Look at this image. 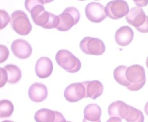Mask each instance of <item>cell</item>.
<instances>
[{"mask_svg": "<svg viewBox=\"0 0 148 122\" xmlns=\"http://www.w3.org/2000/svg\"><path fill=\"white\" fill-rule=\"evenodd\" d=\"M49 1L40 0H26V9L31 14L32 19L35 24L45 29L57 28L60 24V18L45 10L44 5Z\"/></svg>", "mask_w": 148, "mask_h": 122, "instance_id": "6da1fadb", "label": "cell"}, {"mask_svg": "<svg viewBox=\"0 0 148 122\" xmlns=\"http://www.w3.org/2000/svg\"><path fill=\"white\" fill-rule=\"evenodd\" d=\"M126 77L129 85L127 89L130 91H137L141 89L146 82L145 70L140 65H133L128 67Z\"/></svg>", "mask_w": 148, "mask_h": 122, "instance_id": "7a4b0ae2", "label": "cell"}, {"mask_svg": "<svg viewBox=\"0 0 148 122\" xmlns=\"http://www.w3.org/2000/svg\"><path fill=\"white\" fill-rule=\"evenodd\" d=\"M56 60L59 66L68 72H77L81 68L80 60L68 50H60L56 55Z\"/></svg>", "mask_w": 148, "mask_h": 122, "instance_id": "3957f363", "label": "cell"}, {"mask_svg": "<svg viewBox=\"0 0 148 122\" xmlns=\"http://www.w3.org/2000/svg\"><path fill=\"white\" fill-rule=\"evenodd\" d=\"M10 23L13 29L21 35H27L32 29L29 18L22 10H15L11 14Z\"/></svg>", "mask_w": 148, "mask_h": 122, "instance_id": "277c9868", "label": "cell"}, {"mask_svg": "<svg viewBox=\"0 0 148 122\" xmlns=\"http://www.w3.org/2000/svg\"><path fill=\"white\" fill-rule=\"evenodd\" d=\"M58 17L60 18V24L56 29L60 31H66L78 23L80 19V13L75 7H67Z\"/></svg>", "mask_w": 148, "mask_h": 122, "instance_id": "5b68a950", "label": "cell"}, {"mask_svg": "<svg viewBox=\"0 0 148 122\" xmlns=\"http://www.w3.org/2000/svg\"><path fill=\"white\" fill-rule=\"evenodd\" d=\"M81 50L86 55H101L105 52L106 46L101 40L86 37L80 43Z\"/></svg>", "mask_w": 148, "mask_h": 122, "instance_id": "8992f818", "label": "cell"}, {"mask_svg": "<svg viewBox=\"0 0 148 122\" xmlns=\"http://www.w3.org/2000/svg\"><path fill=\"white\" fill-rule=\"evenodd\" d=\"M129 7L127 1L123 0L112 1L107 4L105 13L111 19L116 20L122 18L129 13Z\"/></svg>", "mask_w": 148, "mask_h": 122, "instance_id": "52a82bcc", "label": "cell"}, {"mask_svg": "<svg viewBox=\"0 0 148 122\" xmlns=\"http://www.w3.org/2000/svg\"><path fill=\"white\" fill-rule=\"evenodd\" d=\"M86 17L90 22L99 23L106 18L105 7L99 2H92L87 4L85 8Z\"/></svg>", "mask_w": 148, "mask_h": 122, "instance_id": "ba28073f", "label": "cell"}, {"mask_svg": "<svg viewBox=\"0 0 148 122\" xmlns=\"http://www.w3.org/2000/svg\"><path fill=\"white\" fill-rule=\"evenodd\" d=\"M65 99L69 102H76L86 98V89L82 83H73L66 87L64 92Z\"/></svg>", "mask_w": 148, "mask_h": 122, "instance_id": "9c48e42d", "label": "cell"}, {"mask_svg": "<svg viewBox=\"0 0 148 122\" xmlns=\"http://www.w3.org/2000/svg\"><path fill=\"white\" fill-rule=\"evenodd\" d=\"M11 48L14 55L21 59L29 58L33 51L31 46L29 42L22 39L14 40L11 44Z\"/></svg>", "mask_w": 148, "mask_h": 122, "instance_id": "30bf717a", "label": "cell"}, {"mask_svg": "<svg viewBox=\"0 0 148 122\" xmlns=\"http://www.w3.org/2000/svg\"><path fill=\"white\" fill-rule=\"evenodd\" d=\"M36 74L41 79L49 77L53 72L52 61L47 57H43L38 60L35 65Z\"/></svg>", "mask_w": 148, "mask_h": 122, "instance_id": "8fae6325", "label": "cell"}, {"mask_svg": "<svg viewBox=\"0 0 148 122\" xmlns=\"http://www.w3.org/2000/svg\"><path fill=\"white\" fill-rule=\"evenodd\" d=\"M146 16L142 8L134 7L129 10L126 19L128 23L136 28L143 25L146 21Z\"/></svg>", "mask_w": 148, "mask_h": 122, "instance_id": "7c38bea8", "label": "cell"}, {"mask_svg": "<svg viewBox=\"0 0 148 122\" xmlns=\"http://www.w3.org/2000/svg\"><path fill=\"white\" fill-rule=\"evenodd\" d=\"M29 97L34 102H41L47 97L48 92L45 85L42 83H35L32 85L29 89Z\"/></svg>", "mask_w": 148, "mask_h": 122, "instance_id": "4fadbf2b", "label": "cell"}, {"mask_svg": "<svg viewBox=\"0 0 148 122\" xmlns=\"http://www.w3.org/2000/svg\"><path fill=\"white\" fill-rule=\"evenodd\" d=\"M134 38V32L128 26L121 27L116 31L115 40L116 43L121 46H126L130 44Z\"/></svg>", "mask_w": 148, "mask_h": 122, "instance_id": "5bb4252c", "label": "cell"}, {"mask_svg": "<svg viewBox=\"0 0 148 122\" xmlns=\"http://www.w3.org/2000/svg\"><path fill=\"white\" fill-rule=\"evenodd\" d=\"M108 111L110 117H117L121 119H125L129 113V105L123 101H116L109 106Z\"/></svg>", "mask_w": 148, "mask_h": 122, "instance_id": "9a60e30c", "label": "cell"}, {"mask_svg": "<svg viewBox=\"0 0 148 122\" xmlns=\"http://www.w3.org/2000/svg\"><path fill=\"white\" fill-rule=\"evenodd\" d=\"M82 83L85 87L86 98L95 100L102 94L104 88L99 81H86Z\"/></svg>", "mask_w": 148, "mask_h": 122, "instance_id": "2e32d148", "label": "cell"}, {"mask_svg": "<svg viewBox=\"0 0 148 122\" xmlns=\"http://www.w3.org/2000/svg\"><path fill=\"white\" fill-rule=\"evenodd\" d=\"M101 115V109L96 104H89L84 110V119L92 122L100 120Z\"/></svg>", "mask_w": 148, "mask_h": 122, "instance_id": "e0dca14e", "label": "cell"}, {"mask_svg": "<svg viewBox=\"0 0 148 122\" xmlns=\"http://www.w3.org/2000/svg\"><path fill=\"white\" fill-rule=\"evenodd\" d=\"M4 68L7 71L9 83L15 84L19 82L21 78L22 73L18 66L14 64H7Z\"/></svg>", "mask_w": 148, "mask_h": 122, "instance_id": "ac0fdd59", "label": "cell"}, {"mask_svg": "<svg viewBox=\"0 0 148 122\" xmlns=\"http://www.w3.org/2000/svg\"><path fill=\"white\" fill-rule=\"evenodd\" d=\"M55 117V111L46 108L40 109L34 115L36 122H54Z\"/></svg>", "mask_w": 148, "mask_h": 122, "instance_id": "d6986e66", "label": "cell"}, {"mask_svg": "<svg viewBox=\"0 0 148 122\" xmlns=\"http://www.w3.org/2000/svg\"><path fill=\"white\" fill-rule=\"evenodd\" d=\"M127 67L124 66H119L115 69L114 72V77L118 84L127 88L129 85L127 81L126 77V70Z\"/></svg>", "mask_w": 148, "mask_h": 122, "instance_id": "ffe728a7", "label": "cell"}, {"mask_svg": "<svg viewBox=\"0 0 148 122\" xmlns=\"http://www.w3.org/2000/svg\"><path fill=\"white\" fill-rule=\"evenodd\" d=\"M14 110V106L11 102L8 100H2L0 102V117L7 118L10 117Z\"/></svg>", "mask_w": 148, "mask_h": 122, "instance_id": "44dd1931", "label": "cell"}, {"mask_svg": "<svg viewBox=\"0 0 148 122\" xmlns=\"http://www.w3.org/2000/svg\"><path fill=\"white\" fill-rule=\"evenodd\" d=\"M129 112L125 118L127 122H144V116L140 110L129 106Z\"/></svg>", "mask_w": 148, "mask_h": 122, "instance_id": "7402d4cb", "label": "cell"}, {"mask_svg": "<svg viewBox=\"0 0 148 122\" xmlns=\"http://www.w3.org/2000/svg\"><path fill=\"white\" fill-rule=\"evenodd\" d=\"M1 24L0 28L1 30L3 29L10 22V17L8 13L4 10H1Z\"/></svg>", "mask_w": 148, "mask_h": 122, "instance_id": "603a6c76", "label": "cell"}, {"mask_svg": "<svg viewBox=\"0 0 148 122\" xmlns=\"http://www.w3.org/2000/svg\"><path fill=\"white\" fill-rule=\"evenodd\" d=\"M1 63L5 62L9 55V51L7 47L1 44Z\"/></svg>", "mask_w": 148, "mask_h": 122, "instance_id": "cb8c5ba5", "label": "cell"}, {"mask_svg": "<svg viewBox=\"0 0 148 122\" xmlns=\"http://www.w3.org/2000/svg\"><path fill=\"white\" fill-rule=\"evenodd\" d=\"M1 88L4 87L8 82V75L6 70L4 68L1 67Z\"/></svg>", "mask_w": 148, "mask_h": 122, "instance_id": "d4e9b609", "label": "cell"}, {"mask_svg": "<svg viewBox=\"0 0 148 122\" xmlns=\"http://www.w3.org/2000/svg\"><path fill=\"white\" fill-rule=\"evenodd\" d=\"M136 29L141 33H148V16L147 15L146 16V21L145 23L142 26L136 28Z\"/></svg>", "mask_w": 148, "mask_h": 122, "instance_id": "484cf974", "label": "cell"}, {"mask_svg": "<svg viewBox=\"0 0 148 122\" xmlns=\"http://www.w3.org/2000/svg\"><path fill=\"white\" fill-rule=\"evenodd\" d=\"M55 117L54 122H66V119L62 113H60L58 111H55Z\"/></svg>", "mask_w": 148, "mask_h": 122, "instance_id": "4316f807", "label": "cell"}, {"mask_svg": "<svg viewBox=\"0 0 148 122\" xmlns=\"http://www.w3.org/2000/svg\"><path fill=\"white\" fill-rule=\"evenodd\" d=\"M106 122H122L121 119L119 117H112Z\"/></svg>", "mask_w": 148, "mask_h": 122, "instance_id": "83f0119b", "label": "cell"}, {"mask_svg": "<svg viewBox=\"0 0 148 122\" xmlns=\"http://www.w3.org/2000/svg\"><path fill=\"white\" fill-rule=\"evenodd\" d=\"M144 110L146 114L148 116V102L145 104V106L144 107Z\"/></svg>", "mask_w": 148, "mask_h": 122, "instance_id": "f1b7e54d", "label": "cell"}, {"mask_svg": "<svg viewBox=\"0 0 148 122\" xmlns=\"http://www.w3.org/2000/svg\"><path fill=\"white\" fill-rule=\"evenodd\" d=\"M82 122H101V119H100V120H98V121H96V122H92V121H88V120H86V119H84Z\"/></svg>", "mask_w": 148, "mask_h": 122, "instance_id": "f546056e", "label": "cell"}, {"mask_svg": "<svg viewBox=\"0 0 148 122\" xmlns=\"http://www.w3.org/2000/svg\"><path fill=\"white\" fill-rule=\"evenodd\" d=\"M146 65L147 66V68H148V57H147V59L146 60Z\"/></svg>", "mask_w": 148, "mask_h": 122, "instance_id": "4dcf8cb0", "label": "cell"}, {"mask_svg": "<svg viewBox=\"0 0 148 122\" xmlns=\"http://www.w3.org/2000/svg\"><path fill=\"white\" fill-rule=\"evenodd\" d=\"M1 122H14L13 121H11V120H4Z\"/></svg>", "mask_w": 148, "mask_h": 122, "instance_id": "1f68e13d", "label": "cell"}, {"mask_svg": "<svg viewBox=\"0 0 148 122\" xmlns=\"http://www.w3.org/2000/svg\"><path fill=\"white\" fill-rule=\"evenodd\" d=\"M70 122V121H67V122Z\"/></svg>", "mask_w": 148, "mask_h": 122, "instance_id": "d6a6232c", "label": "cell"}]
</instances>
